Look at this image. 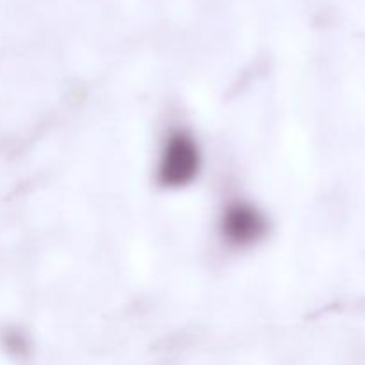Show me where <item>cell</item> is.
Masks as SVG:
<instances>
[{"mask_svg":"<svg viewBox=\"0 0 365 365\" xmlns=\"http://www.w3.org/2000/svg\"><path fill=\"white\" fill-rule=\"evenodd\" d=\"M220 232L228 246L250 248L267 234V221L257 207L246 202H234L221 214Z\"/></svg>","mask_w":365,"mask_h":365,"instance_id":"2","label":"cell"},{"mask_svg":"<svg viewBox=\"0 0 365 365\" xmlns=\"http://www.w3.org/2000/svg\"><path fill=\"white\" fill-rule=\"evenodd\" d=\"M202 166V153L196 139L187 130H173L164 141L159 157V182L166 187L191 184Z\"/></svg>","mask_w":365,"mask_h":365,"instance_id":"1","label":"cell"}]
</instances>
